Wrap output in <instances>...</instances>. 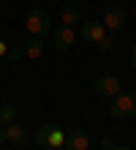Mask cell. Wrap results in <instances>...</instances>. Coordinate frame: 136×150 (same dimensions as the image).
Returning <instances> with one entry per match:
<instances>
[{"label":"cell","instance_id":"6da1fadb","mask_svg":"<svg viewBox=\"0 0 136 150\" xmlns=\"http://www.w3.org/2000/svg\"><path fill=\"white\" fill-rule=\"evenodd\" d=\"M109 115L112 117H136V96L131 93L114 96L112 104H109Z\"/></svg>","mask_w":136,"mask_h":150},{"label":"cell","instance_id":"7a4b0ae2","mask_svg":"<svg viewBox=\"0 0 136 150\" xmlns=\"http://www.w3.org/2000/svg\"><path fill=\"white\" fill-rule=\"evenodd\" d=\"M25 28H27L30 36H44V33L52 30V19H49V14L44 8H33L27 14V19H25Z\"/></svg>","mask_w":136,"mask_h":150},{"label":"cell","instance_id":"3957f363","mask_svg":"<svg viewBox=\"0 0 136 150\" xmlns=\"http://www.w3.org/2000/svg\"><path fill=\"white\" fill-rule=\"evenodd\" d=\"M93 93L95 96H104V98H114V96L123 93V82L117 79L114 74H104L93 82Z\"/></svg>","mask_w":136,"mask_h":150},{"label":"cell","instance_id":"277c9868","mask_svg":"<svg viewBox=\"0 0 136 150\" xmlns=\"http://www.w3.org/2000/svg\"><path fill=\"white\" fill-rule=\"evenodd\" d=\"M82 38H85L87 44H98L104 36H106V28H104V22H93V19H87V22H82V33H79Z\"/></svg>","mask_w":136,"mask_h":150},{"label":"cell","instance_id":"5b68a950","mask_svg":"<svg viewBox=\"0 0 136 150\" xmlns=\"http://www.w3.org/2000/svg\"><path fill=\"white\" fill-rule=\"evenodd\" d=\"M76 30L74 28H66V25H63V28H57L54 30V38H52V44H54V49H71L76 44Z\"/></svg>","mask_w":136,"mask_h":150},{"label":"cell","instance_id":"8992f818","mask_svg":"<svg viewBox=\"0 0 136 150\" xmlns=\"http://www.w3.org/2000/svg\"><path fill=\"white\" fill-rule=\"evenodd\" d=\"M47 150H63L66 147V131L54 123H47Z\"/></svg>","mask_w":136,"mask_h":150},{"label":"cell","instance_id":"52a82bcc","mask_svg":"<svg viewBox=\"0 0 136 150\" xmlns=\"http://www.w3.org/2000/svg\"><path fill=\"white\" fill-rule=\"evenodd\" d=\"M22 55L27 60H41L44 57V38L41 36H33L30 41H25L22 44Z\"/></svg>","mask_w":136,"mask_h":150},{"label":"cell","instance_id":"ba28073f","mask_svg":"<svg viewBox=\"0 0 136 150\" xmlns=\"http://www.w3.org/2000/svg\"><path fill=\"white\" fill-rule=\"evenodd\" d=\"M66 150H90L87 131H71V134H66Z\"/></svg>","mask_w":136,"mask_h":150},{"label":"cell","instance_id":"9c48e42d","mask_svg":"<svg viewBox=\"0 0 136 150\" xmlns=\"http://www.w3.org/2000/svg\"><path fill=\"white\" fill-rule=\"evenodd\" d=\"M3 131H6V142H11V145H25L27 142V131L16 120L8 123V126H3Z\"/></svg>","mask_w":136,"mask_h":150},{"label":"cell","instance_id":"30bf717a","mask_svg":"<svg viewBox=\"0 0 136 150\" xmlns=\"http://www.w3.org/2000/svg\"><path fill=\"white\" fill-rule=\"evenodd\" d=\"M123 22H125V11L123 8H106V14H104V28L106 30H120L123 28Z\"/></svg>","mask_w":136,"mask_h":150},{"label":"cell","instance_id":"8fae6325","mask_svg":"<svg viewBox=\"0 0 136 150\" xmlns=\"http://www.w3.org/2000/svg\"><path fill=\"white\" fill-rule=\"evenodd\" d=\"M63 25L66 28H74L76 22H82V14H79V8H74V6H68V8H63Z\"/></svg>","mask_w":136,"mask_h":150},{"label":"cell","instance_id":"7c38bea8","mask_svg":"<svg viewBox=\"0 0 136 150\" xmlns=\"http://www.w3.org/2000/svg\"><path fill=\"white\" fill-rule=\"evenodd\" d=\"M16 120V109L11 107V104H6V107H0V123L3 126H8V123Z\"/></svg>","mask_w":136,"mask_h":150},{"label":"cell","instance_id":"4fadbf2b","mask_svg":"<svg viewBox=\"0 0 136 150\" xmlns=\"http://www.w3.org/2000/svg\"><path fill=\"white\" fill-rule=\"evenodd\" d=\"M35 145H38V147H44V145H47V126H41L38 131H35Z\"/></svg>","mask_w":136,"mask_h":150},{"label":"cell","instance_id":"5bb4252c","mask_svg":"<svg viewBox=\"0 0 136 150\" xmlns=\"http://www.w3.org/2000/svg\"><path fill=\"white\" fill-rule=\"evenodd\" d=\"M98 49H101V52H112L114 49V41L109 38V36H104L101 41H98Z\"/></svg>","mask_w":136,"mask_h":150},{"label":"cell","instance_id":"9a60e30c","mask_svg":"<svg viewBox=\"0 0 136 150\" xmlns=\"http://www.w3.org/2000/svg\"><path fill=\"white\" fill-rule=\"evenodd\" d=\"M101 147H104V150H131V147H117L109 137H104V139H101Z\"/></svg>","mask_w":136,"mask_h":150},{"label":"cell","instance_id":"2e32d148","mask_svg":"<svg viewBox=\"0 0 136 150\" xmlns=\"http://www.w3.org/2000/svg\"><path fill=\"white\" fill-rule=\"evenodd\" d=\"M3 57H8V60H11V47H8V44L0 38V60H3Z\"/></svg>","mask_w":136,"mask_h":150},{"label":"cell","instance_id":"e0dca14e","mask_svg":"<svg viewBox=\"0 0 136 150\" xmlns=\"http://www.w3.org/2000/svg\"><path fill=\"white\" fill-rule=\"evenodd\" d=\"M131 63L136 66V44H133V49H131Z\"/></svg>","mask_w":136,"mask_h":150},{"label":"cell","instance_id":"ac0fdd59","mask_svg":"<svg viewBox=\"0 0 136 150\" xmlns=\"http://www.w3.org/2000/svg\"><path fill=\"white\" fill-rule=\"evenodd\" d=\"M6 142V131H3V126H0V145Z\"/></svg>","mask_w":136,"mask_h":150},{"label":"cell","instance_id":"d6986e66","mask_svg":"<svg viewBox=\"0 0 136 150\" xmlns=\"http://www.w3.org/2000/svg\"><path fill=\"white\" fill-rule=\"evenodd\" d=\"M0 126H3V123H0Z\"/></svg>","mask_w":136,"mask_h":150}]
</instances>
